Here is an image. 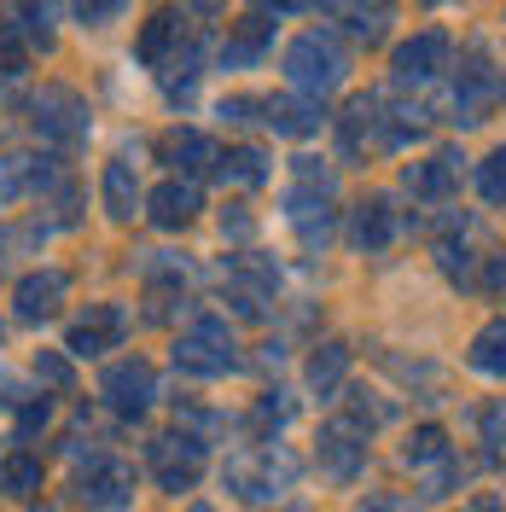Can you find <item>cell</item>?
Here are the masks:
<instances>
[{"label":"cell","mask_w":506,"mask_h":512,"mask_svg":"<svg viewBox=\"0 0 506 512\" xmlns=\"http://www.w3.org/2000/svg\"><path fill=\"white\" fill-rule=\"evenodd\" d=\"M227 350H233V344H227L216 326H198V332H192L175 355H181V367H192V373H222L227 361H233Z\"/></svg>","instance_id":"6da1fadb"},{"label":"cell","mask_w":506,"mask_h":512,"mask_svg":"<svg viewBox=\"0 0 506 512\" xmlns=\"http://www.w3.org/2000/svg\"><path fill=\"white\" fill-rule=\"evenodd\" d=\"M59 297H64V274H35L18 291V309H24V320H41V315L59 309Z\"/></svg>","instance_id":"7a4b0ae2"},{"label":"cell","mask_w":506,"mask_h":512,"mask_svg":"<svg viewBox=\"0 0 506 512\" xmlns=\"http://www.w3.org/2000/svg\"><path fill=\"white\" fill-rule=\"evenodd\" d=\"M105 390L123 402V408H146V396H152V367H140V361H128V367H117L111 379H105Z\"/></svg>","instance_id":"3957f363"},{"label":"cell","mask_w":506,"mask_h":512,"mask_svg":"<svg viewBox=\"0 0 506 512\" xmlns=\"http://www.w3.org/2000/svg\"><path fill=\"white\" fill-rule=\"evenodd\" d=\"M117 332H123V315H117V309H99L94 320H82V326L70 332V350L94 355V350H105V344H111Z\"/></svg>","instance_id":"277c9868"},{"label":"cell","mask_w":506,"mask_h":512,"mask_svg":"<svg viewBox=\"0 0 506 512\" xmlns=\"http://www.w3.org/2000/svg\"><path fill=\"white\" fill-rule=\"evenodd\" d=\"M123 472L117 466H105V472H94V478H82V501L88 507H117V501H128V489H123Z\"/></svg>","instance_id":"5b68a950"},{"label":"cell","mask_w":506,"mask_h":512,"mask_svg":"<svg viewBox=\"0 0 506 512\" xmlns=\"http://www.w3.org/2000/svg\"><path fill=\"white\" fill-rule=\"evenodd\" d=\"M152 210H158L163 227H181V222H192V210H198V192L192 187H163L158 198H152Z\"/></svg>","instance_id":"8992f818"},{"label":"cell","mask_w":506,"mask_h":512,"mask_svg":"<svg viewBox=\"0 0 506 512\" xmlns=\"http://www.w3.org/2000/svg\"><path fill=\"white\" fill-rule=\"evenodd\" d=\"M105 198H111V216H128V210H134V181H128L123 163H111V175H105Z\"/></svg>","instance_id":"52a82bcc"},{"label":"cell","mask_w":506,"mask_h":512,"mask_svg":"<svg viewBox=\"0 0 506 512\" xmlns=\"http://www.w3.org/2000/svg\"><path fill=\"white\" fill-rule=\"evenodd\" d=\"M47 128H53V134H76V99L70 94L47 99Z\"/></svg>","instance_id":"ba28073f"},{"label":"cell","mask_w":506,"mask_h":512,"mask_svg":"<svg viewBox=\"0 0 506 512\" xmlns=\"http://www.w3.org/2000/svg\"><path fill=\"white\" fill-rule=\"evenodd\" d=\"M35 478H41V472H35V460H18V466H12V483H18V489H30Z\"/></svg>","instance_id":"9c48e42d"}]
</instances>
